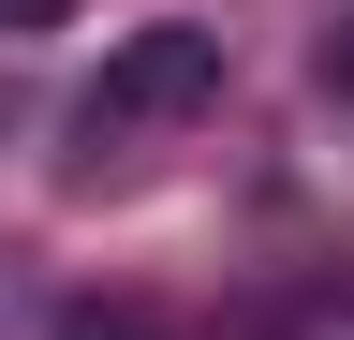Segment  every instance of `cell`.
Listing matches in <instances>:
<instances>
[{
  "label": "cell",
  "instance_id": "cell-1",
  "mask_svg": "<svg viewBox=\"0 0 354 340\" xmlns=\"http://www.w3.org/2000/svg\"><path fill=\"white\" fill-rule=\"evenodd\" d=\"M221 89V30H192V15H162V30H133V45L88 74V104H74V134L104 148V134H133V118H192Z\"/></svg>",
  "mask_w": 354,
  "mask_h": 340
},
{
  "label": "cell",
  "instance_id": "cell-3",
  "mask_svg": "<svg viewBox=\"0 0 354 340\" xmlns=\"http://www.w3.org/2000/svg\"><path fill=\"white\" fill-rule=\"evenodd\" d=\"M44 15H59V0H0V30H44Z\"/></svg>",
  "mask_w": 354,
  "mask_h": 340
},
{
  "label": "cell",
  "instance_id": "cell-2",
  "mask_svg": "<svg viewBox=\"0 0 354 340\" xmlns=\"http://www.w3.org/2000/svg\"><path fill=\"white\" fill-rule=\"evenodd\" d=\"M59 340H162V325H148V311H74Z\"/></svg>",
  "mask_w": 354,
  "mask_h": 340
}]
</instances>
